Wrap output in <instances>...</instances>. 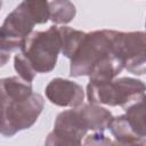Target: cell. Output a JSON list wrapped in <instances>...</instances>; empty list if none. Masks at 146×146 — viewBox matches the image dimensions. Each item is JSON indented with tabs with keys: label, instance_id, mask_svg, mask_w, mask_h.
I'll list each match as a JSON object with an SVG mask.
<instances>
[{
	"label": "cell",
	"instance_id": "3957f363",
	"mask_svg": "<svg viewBox=\"0 0 146 146\" xmlns=\"http://www.w3.org/2000/svg\"><path fill=\"white\" fill-rule=\"evenodd\" d=\"M116 55L113 30H99L86 33L78 50L71 58L70 75L89 76L97 65Z\"/></svg>",
	"mask_w": 146,
	"mask_h": 146
},
{
	"label": "cell",
	"instance_id": "8992f818",
	"mask_svg": "<svg viewBox=\"0 0 146 146\" xmlns=\"http://www.w3.org/2000/svg\"><path fill=\"white\" fill-rule=\"evenodd\" d=\"M114 43L124 68L136 75L146 74V33L114 31Z\"/></svg>",
	"mask_w": 146,
	"mask_h": 146
},
{
	"label": "cell",
	"instance_id": "6da1fadb",
	"mask_svg": "<svg viewBox=\"0 0 146 146\" xmlns=\"http://www.w3.org/2000/svg\"><path fill=\"white\" fill-rule=\"evenodd\" d=\"M44 106V99L32 90L31 82L21 76L1 80V133L11 137L21 130L31 128Z\"/></svg>",
	"mask_w": 146,
	"mask_h": 146
},
{
	"label": "cell",
	"instance_id": "5bb4252c",
	"mask_svg": "<svg viewBox=\"0 0 146 146\" xmlns=\"http://www.w3.org/2000/svg\"><path fill=\"white\" fill-rule=\"evenodd\" d=\"M14 67L15 71L17 72L18 76H21L23 80L27 82H32L35 78L36 72L32 68V66L27 63L25 57L22 54H17L14 57Z\"/></svg>",
	"mask_w": 146,
	"mask_h": 146
},
{
	"label": "cell",
	"instance_id": "52a82bcc",
	"mask_svg": "<svg viewBox=\"0 0 146 146\" xmlns=\"http://www.w3.org/2000/svg\"><path fill=\"white\" fill-rule=\"evenodd\" d=\"M89 131L80 107L60 112L56 120L54 130L47 136L46 145H81L82 138Z\"/></svg>",
	"mask_w": 146,
	"mask_h": 146
},
{
	"label": "cell",
	"instance_id": "8fae6325",
	"mask_svg": "<svg viewBox=\"0 0 146 146\" xmlns=\"http://www.w3.org/2000/svg\"><path fill=\"white\" fill-rule=\"evenodd\" d=\"M125 117L133 130L140 138L146 137V94L139 99L124 108Z\"/></svg>",
	"mask_w": 146,
	"mask_h": 146
},
{
	"label": "cell",
	"instance_id": "9a60e30c",
	"mask_svg": "<svg viewBox=\"0 0 146 146\" xmlns=\"http://www.w3.org/2000/svg\"><path fill=\"white\" fill-rule=\"evenodd\" d=\"M108 144H112V141L107 139L103 132L99 131H94V133L87 136V138L83 141V145H108Z\"/></svg>",
	"mask_w": 146,
	"mask_h": 146
},
{
	"label": "cell",
	"instance_id": "7c38bea8",
	"mask_svg": "<svg viewBox=\"0 0 146 146\" xmlns=\"http://www.w3.org/2000/svg\"><path fill=\"white\" fill-rule=\"evenodd\" d=\"M59 32L62 38V54L71 59L78 50L86 33L70 26H59Z\"/></svg>",
	"mask_w": 146,
	"mask_h": 146
},
{
	"label": "cell",
	"instance_id": "5b68a950",
	"mask_svg": "<svg viewBox=\"0 0 146 146\" xmlns=\"http://www.w3.org/2000/svg\"><path fill=\"white\" fill-rule=\"evenodd\" d=\"M146 84L133 78H120L104 82H91L87 86L89 103L108 106H121L123 110L146 92Z\"/></svg>",
	"mask_w": 146,
	"mask_h": 146
},
{
	"label": "cell",
	"instance_id": "7a4b0ae2",
	"mask_svg": "<svg viewBox=\"0 0 146 146\" xmlns=\"http://www.w3.org/2000/svg\"><path fill=\"white\" fill-rule=\"evenodd\" d=\"M48 19H50L48 0H23L6 17L0 30L1 65L6 64L11 51L21 49L35 24H44Z\"/></svg>",
	"mask_w": 146,
	"mask_h": 146
},
{
	"label": "cell",
	"instance_id": "277c9868",
	"mask_svg": "<svg viewBox=\"0 0 146 146\" xmlns=\"http://www.w3.org/2000/svg\"><path fill=\"white\" fill-rule=\"evenodd\" d=\"M62 51L59 26H50L47 31L32 32L23 42L21 54L36 73L51 72Z\"/></svg>",
	"mask_w": 146,
	"mask_h": 146
},
{
	"label": "cell",
	"instance_id": "4fadbf2b",
	"mask_svg": "<svg viewBox=\"0 0 146 146\" xmlns=\"http://www.w3.org/2000/svg\"><path fill=\"white\" fill-rule=\"evenodd\" d=\"M50 19L55 24H67L76 14L75 6L70 0H51L49 2Z\"/></svg>",
	"mask_w": 146,
	"mask_h": 146
},
{
	"label": "cell",
	"instance_id": "30bf717a",
	"mask_svg": "<svg viewBox=\"0 0 146 146\" xmlns=\"http://www.w3.org/2000/svg\"><path fill=\"white\" fill-rule=\"evenodd\" d=\"M108 129L115 138V144L119 145H144L146 144L145 138L137 136L131 129L125 115H119L112 117Z\"/></svg>",
	"mask_w": 146,
	"mask_h": 146
},
{
	"label": "cell",
	"instance_id": "9c48e42d",
	"mask_svg": "<svg viewBox=\"0 0 146 146\" xmlns=\"http://www.w3.org/2000/svg\"><path fill=\"white\" fill-rule=\"evenodd\" d=\"M79 107L89 130L104 132V130L108 128V124L113 116L107 108L92 103L82 104Z\"/></svg>",
	"mask_w": 146,
	"mask_h": 146
},
{
	"label": "cell",
	"instance_id": "ba28073f",
	"mask_svg": "<svg viewBox=\"0 0 146 146\" xmlns=\"http://www.w3.org/2000/svg\"><path fill=\"white\" fill-rule=\"evenodd\" d=\"M46 97L50 103L60 107H78L83 104L84 91L74 81L55 78L44 89Z\"/></svg>",
	"mask_w": 146,
	"mask_h": 146
}]
</instances>
